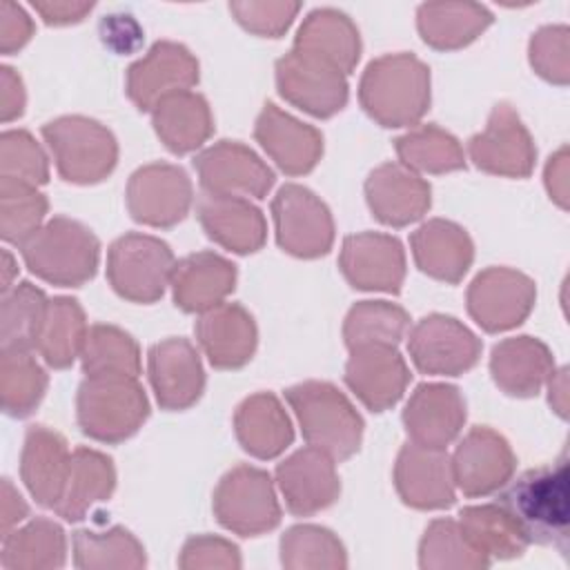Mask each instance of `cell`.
<instances>
[{
  "label": "cell",
  "mask_w": 570,
  "mask_h": 570,
  "mask_svg": "<svg viewBox=\"0 0 570 570\" xmlns=\"http://www.w3.org/2000/svg\"><path fill=\"white\" fill-rule=\"evenodd\" d=\"M546 187L559 207H568V149L561 147L546 165Z\"/></svg>",
  "instance_id": "680465c9"
},
{
  "label": "cell",
  "mask_w": 570,
  "mask_h": 570,
  "mask_svg": "<svg viewBox=\"0 0 570 570\" xmlns=\"http://www.w3.org/2000/svg\"><path fill=\"white\" fill-rule=\"evenodd\" d=\"M69 459L71 452L67 450V441L58 432L45 425H31L27 430L20 454V476L40 505L56 508L60 501Z\"/></svg>",
  "instance_id": "83f0119b"
},
{
  "label": "cell",
  "mask_w": 570,
  "mask_h": 570,
  "mask_svg": "<svg viewBox=\"0 0 570 570\" xmlns=\"http://www.w3.org/2000/svg\"><path fill=\"white\" fill-rule=\"evenodd\" d=\"M191 200V180L178 165H145L136 169L127 183V209L134 220L149 227H171L180 223Z\"/></svg>",
  "instance_id": "8fae6325"
},
{
  "label": "cell",
  "mask_w": 570,
  "mask_h": 570,
  "mask_svg": "<svg viewBox=\"0 0 570 570\" xmlns=\"http://www.w3.org/2000/svg\"><path fill=\"white\" fill-rule=\"evenodd\" d=\"M530 62L534 71L554 85H566L570 76L568 27L554 24L539 29L530 40Z\"/></svg>",
  "instance_id": "f907efd6"
},
{
  "label": "cell",
  "mask_w": 570,
  "mask_h": 570,
  "mask_svg": "<svg viewBox=\"0 0 570 570\" xmlns=\"http://www.w3.org/2000/svg\"><path fill=\"white\" fill-rule=\"evenodd\" d=\"M396 154L412 171L445 174L465 167L459 140L436 125H421L396 138Z\"/></svg>",
  "instance_id": "b9f144b4"
},
{
  "label": "cell",
  "mask_w": 570,
  "mask_h": 570,
  "mask_svg": "<svg viewBox=\"0 0 570 570\" xmlns=\"http://www.w3.org/2000/svg\"><path fill=\"white\" fill-rule=\"evenodd\" d=\"M358 100L383 127L414 125L430 107V69L412 53L381 56L365 67Z\"/></svg>",
  "instance_id": "7a4b0ae2"
},
{
  "label": "cell",
  "mask_w": 570,
  "mask_h": 570,
  "mask_svg": "<svg viewBox=\"0 0 570 570\" xmlns=\"http://www.w3.org/2000/svg\"><path fill=\"white\" fill-rule=\"evenodd\" d=\"M33 9L42 16V20L47 24H71V22H80L91 9L94 2H71V0H36Z\"/></svg>",
  "instance_id": "9f6ffc18"
},
{
  "label": "cell",
  "mask_w": 570,
  "mask_h": 570,
  "mask_svg": "<svg viewBox=\"0 0 570 570\" xmlns=\"http://www.w3.org/2000/svg\"><path fill=\"white\" fill-rule=\"evenodd\" d=\"M338 265L356 289L396 294L405 278V252L399 238L379 232L352 234L341 245Z\"/></svg>",
  "instance_id": "e0dca14e"
},
{
  "label": "cell",
  "mask_w": 570,
  "mask_h": 570,
  "mask_svg": "<svg viewBox=\"0 0 570 570\" xmlns=\"http://www.w3.org/2000/svg\"><path fill=\"white\" fill-rule=\"evenodd\" d=\"M298 2L267 0V2H229V11L252 33L278 38L298 13Z\"/></svg>",
  "instance_id": "816d5d0a"
},
{
  "label": "cell",
  "mask_w": 570,
  "mask_h": 570,
  "mask_svg": "<svg viewBox=\"0 0 570 570\" xmlns=\"http://www.w3.org/2000/svg\"><path fill=\"white\" fill-rule=\"evenodd\" d=\"M276 481L292 514L309 517L332 505L341 494L334 459L307 445L276 465Z\"/></svg>",
  "instance_id": "ffe728a7"
},
{
  "label": "cell",
  "mask_w": 570,
  "mask_h": 570,
  "mask_svg": "<svg viewBox=\"0 0 570 570\" xmlns=\"http://www.w3.org/2000/svg\"><path fill=\"white\" fill-rule=\"evenodd\" d=\"M0 200H2V238L7 243L22 245L31 234L42 227L47 214V198L27 183L2 178L0 180Z\"/></svg>",
  "instance_id": "c3c4849f"
},
{
  "label": "cell",
  "mask_w": 570,
  "mask_h": 570,
  "mask_svg": "<svg viewBox=\"0 0 570 570\" xmlns=\"http://www.w3.org/2000/svg\"><path fill=\"white\" fill-rule=\"evenodd\" d=\"M33 33V22L22 7L4 0L0 4V51L4 56L20 49Z\"/></svg>",
  "instance_id": "db71d44e"
},
{
  "label": "cell",
  "mask_w": 570,
  "mask_h": 570,
  "mask_svg": "<svg viewBox=\"0 0 570 570\" xmlns=\"http://www.w3.org/2000/svg\"><path fill=\"white\" fill-rule=\"evenodd\" d=\"M169 283L180 309L207 312L234 289L236 265L214 252H196L174 265Z\"/></svg>",
  "instance_id": "f546056e"
},
{
  "label": "cell",
  "mask_w": 570,
  "mask_h": 570,
  "mask_svg": "<svg viewBox=\"0 0 570 570\" xmlns=\"http://www.w3.org/2000/svg\"><path fill=\"white\" fill-rule=\"evenodd\" d=\"M497 505L528 543L568 552L570 474L566 452L552 463L528 470L499 488Z\"/></svg>",
  "instance_id": "6da1fadb"
},
{
  "label": "cell",
  "mask_w": 570,
  "mask_h": 570,
  "mask_svg": "<svg viewBox=\"0 0 570 570\" xmlns=\"http://www.w3.org/2000/svg\"><path fill=\"white\" fill-rule=\"evenodd\" d=\"M116 485V470L102 452L78 448L71 452L65 490L53 512L67 521H80L91 505L111 497Z\"/></svg>",
  "instance_id": "836d02e7"
},
{
  "label": "cell",
  "mask_w": 570,
  "mask_h": 570,
  "mask_svg": "<svg viewBox=\"0 0 570 570\" xmlns=\"http://www.w3.org/2000/svg\"><path fill=\"white\" fill-rule=\"evenodd\" d=\"M254 136L267 156L289 176L312 171L323 154L321 131L285 114L274 102H267L258 114Z\"/></svg>",
  "instance_id": "cb8c5ba5"
},
{
  "label": "cell",
  "mask_w": 570,
  "mask_h": 570,
  "mask_svg": "<svg viewBox=\"0 0 570 570\" xmlns=\"http://www.w3.org/2000/svg\"><path fill=\"white\" fill-rule=\"evenodd\" d=\"M517 459L508 441L492 428L476 425L456 445L452 474L465 497H485L512 479Z\"/></svg>",
  "instance_id": "ac0fdd59"
},
{
  "label": "cell",
  "mask_w": 570,
  "mask_h": 570,
  "mask_svg": "<svg viewBox=\"0 0 570 570\" xmlns=\"http://www.w3.org/2000/svg\"><path fill=\"white\" fill-rule=\"evenodd\" d=\"M85 374H140L138 343L116 325H91L82 345Z\"/></svg>",
  "instance_id": "f6af8a7d"
},
{
  "label": "cell",
  "mask_w": 570,
  "mask_h": 570,
  "mask_svg": "<svg viewBox=\"0 0 570 570\" xmlns=\"http://www.w3.org/2000/svg\"><path fill=\"white\" fill-rule=\"evenodd\" d=\"M281 563L289 570L345 568L347 557L332 530L321 525H294L281 539Z\"/></svg>",
  "instance_id": "7dc6e473"
},
{
  "label": "cell",
  "mask_w": 570,
  "mask_h": 570,
  "mask_svg": "<svg viewBox=\"0 0 570 570\" xmlns=\"http://www.w3.org/2000/svg\"><path fill=\"white\" fill-rule=\"evenodd\" d=\"M214 514L223 528L240 537L274 530L281 521V505L269 474L245 463L232 468L214 490Z\"/></svg>",
  "instance_id": "ba28073f"
},
{
  "label": "cell",
  "mask_w": 570,
  "mask_h": 570,
  "mask_svg": "<svg viewBox=\"0 0 570 570\" xmlns=\"http://www.w3.org/2000/svg\"><path fill=\"white\" fill-rule=\"evenodd\" d=\"M196 338L218 370L243 367L256 350V325L238 303H218L196 321Z\"/></svg>",
  "instance_id": "4316f807"
},
{
  "label": "cell",
  "mask_w": 570,
  "mask_h": 570,
  "mask_svg": "<svg viewBox=\"0 0 570 570\" xmlns=\"http://www.w3.org/2000/svg\"><path fill=\"white\" fill-rule=\"evenodd\" d=\"M468 151L479 169L508 178L530 176L537 158L525 125L505 102L492 109L485 129L470 138Z\"/></svg>",
  "instance_id": "2e32d148"
},
{
  "label": "cell",
  "mask_w": 570,
  "mask_h": 570,
  "mask_svg": "<svg viewBox=\"0 0 570 570\" xmlns=\"http://www.w3.org/2000/svg\"><path fill=\"white\" fill-rule=\"evenodd\" d=\"M430 185L403 163H385L365 180V198L372 214L392 227L419 220L432 203Z\"/></svg>",
  "instance_id": "d4e9b609"
},
{
  "label": "cell",
  "mask_w": 570,
  "mask_h": 570,
  "mask_svg": "<svg viewBox=\"0 0 570 570\" xmlns=\"http://www.w3.org/2000/svg\"><path fill=\"white\" fill-rule=\"evenodd\" d=\"M203 191L236 198H265L274 171L243 142L220 140L194 158Z\"/></svg>",
  "instance_id": "9a60e30c"
},
{
  "label": "cell",
  "mask_w": 570,
  "mask_h": 570,
  "mask_svg": "<svg viewBox=\"0 0 570 570\" xmlns=\"http://www.w3.org/2000/svg\"><path fill=\"white\" fill-rule=\"evenodd\" d=\"M419 566L423 570H474L490 566V559L468 543L456 521L436 519L421 539Z\"/></svg>",
  "instance_id": "bcb514c9"
},
{
  "label": "cell",
  "mask_w": 570,
  "mask_h": 570,
  "mask_svg": "<svg viewBox=\"0 0 570 570\" xmlns=\"http://www.w3.org/2000/svg\"><path fill=\"white\" fill-rule=\"evenodd\" d=\"M27 517V503L22 501L20 492L11 485L9 479L2 481V510H0V525H2V537L11 532V525L22 521Z\"/></svg>",
  "instance_id": "91938a15"
},
{
  "label": "cell",
  "mask_w": 570,
  "mask_h": 570,
  "mask_svg": "<svg viewBox=\"0 0 570 570\" xmlns=\"http://www.w3.org/2000/svg\"><path fill=\"white\" fill-rule=\"evenodd\" d=\"M546 383L550 390V405L554 407V412L561 419H566V414H568V370L561 367L559 372H552Z\"/></svg>",
  "instance_id": "94428289"
},
{
  "label": "cell",
  "mask_w": 570,
  "mask_h": 570,
  "mask_svg": "<svg viewBox=\"0 0 570 570\" xmlns=\"http://www.w3.org/2000/svg\"><path fill=\"white\" fill-rule=\"evenodd\" d=\"M198 82V60L187 47L160 40L127 69V96L140 111L154 107L178 91H189Z\"/></svg>",
  "instance_id": "5bb4252c"
},
{
  "label": "cell",
  "mask_w": 570,
  "mask_h": 570,
  "mask_svg": "<svg viewBox=\"0 0 570 570\" xmlns=\"http://www.w3.org/2000/svg\"><path fill=\"white\" fill-rule=\"evenodd\" d=\"M276 85L287 102L316 118H330L347 102L345 73L296 49L276 62Z\"/></svg>",
  "instance_id": "4fadbf2b"
},
{
  "label": "cell",
  "mask_w": 570,
  "mask_h": 570,
  "mask_svg": "<svg viewBox=\"0 0 570 570\" xmlns=\"http://www.w3.org/2000/svg\"><path fill=\"white\" fill-rule=\"evenodd\" d=\"M234 430L243 450L256 459L278 456L294 439L289 416L281 401L269 392L252 394L238 405Z\"/></svg>",
  "instance_id": "d6a6232c"
},
{
  "label": "cell",
  "mask_w": 570,
  "mask_h": 570,
  "mask_svg": "<svg viewBox=\"0 0 570 570\" xmlns=\"http://www.w3.org/2000/svg\"><path fill=\"white\" fill-rule=\"evenodd\" d=\"M490 22L492 13L476 2H425L416 11L421 38L443 51L465 47Z\"/></svg>",
  "instance_id": "d590c367"
},
{
  "label": "cell",
  "mask_w": 570,
  "mask_h": 570,
  "mask_svg": "<svg viewBox=\"0 0 570 570\" xmlns=\"http://www.w3.org/2000/svg\"><path fill=\"white\" fill-rule=\"evenodd\" d=\"M169 245L149 234H125L107 252V278L116 294L131 303H154L174 272Z\"/></svg>",
  "instance_id": "52a82bcc"
},
{
  "label": "cell",
  "mask_w": 570,
  "mask_h": 570,
  "mask_svg": "<svg viewBox=\"0 0 570 570\" xmlns=\"http://www.w3.org/2000/svg\"><path fill=\"white\" fill-rule=\"evenodd\" d=\"M102 42L116 53H129L142 42V29L129 13H111L100 22Z\"/></svg>",
  "instance_id": "11a10c76"
},
{
  "label": "cell",
  "mask_w": 570,
  "mask_h": 570,
  "mask_svg": "<svg viewBox=\"0 0 570 570\" xmlns=\"http://www.w3.org/2000/svg\"><path fill=\"white\" fill-rule=\"evenodd\" d=\"M410 316L401 305L387 301H361L356 303L343 323V338L350 350L365 345H399Z\"/></svg>",
  "instance_id": "7bdbcfd3"
},
{
  "label": "cell",
  "mask_w": 570,
  "mask_h": 570,
  "mask_svg": "<svg viewBox=\"0 0 570 570\" xmlns=\"http://www.w3.org/2000/svg\"><path fill=\"white\" fill-rule=\"evenodd\" d=\"M58 174L78 185H91L111 174L118 160L114 134L98 120L62 116L42 127Z\"/></svg>",
  "instance_id": "8992f818"
},
{
  "label": "cell",
  "mask_w": 570,
  "mask_h": 570,
  "mask_svg": "<svg viewBox=\"0 0 570 570\" xmlns=\"http://www.w3.org/2000/svg\"><path fill=\"white\" fill-rule=\"evenodd\" d=\"M147 372L163 410L191 407L205 387V372L196 347L187 338H165L151 345Z\"/></svg>",
  "instance_id": "44dd1931"
},
{
  "label": "cell",
  "mask_w": 570,
  "mask_h": 570,
  "mask_svg": "<svg viewBox=\"0 0 570 570\" xmlns=\"http://www.w3.org/2000/svg\"><path fill=\"white\" fill-rule=\"evenodd\" d=\"M67 554L65 530L49 519H36L2 537L0 566L7 570L62 568Z\"/></svg>",
  "instance_id": "8d00e7d4"
},
{
  "label": "cell",
  "mask_w": 570,
  "mask_h": 570,
  "mask_svg": "<svg viewBox=\"0 0 570 570\" xmlns=\"http://www.w3.org/2000/svg\"><path fill=\"white\" fill-rule=\"evenodd\" d=\"M303 439L332 456L334 461L350 459L363 439V419L350 399L325 381H305L285 390Z\"/></svg>",
  "instance_id": "3957f363"
},
{
  "label": "cell",
  "mask_w": 570,
  "mask_h": 570,
  "mask_svg": "<svg viewBox=\"0 0 570 570\" xmlns=\"http://www.w3.org/2000/svg\"><path fill=\"white\" fill-rule=\"evenodd\" d=\"M407 352L423 374L456 376L476 365L481 341L454 316L430 314L410 330Z\"/></svg>",
  "instance_id": "30bf717a"
},
{
  "label": "cell",
  "mask_w": 570,
  "mask_h": 570,
  "mask_svg": "<svg viewBox=\"0 0 570 570\" xmlns=\"http://www.w3.org/2000/svg\"><path fill=\"white\" fill-rule=\"evenodd\" d=\"M345 365V383L372 412H383L399 403L407 383L410 370L394 345H365L350 350Z\"/></svg>",
  "instance_id": "603a6c76"
},
{
  "label": "cell",
  "mask_w": 570,
  "mask_h": 570,
  "mask_svg": "<svg viewBox=\"0 0 570 570\" xmlns=\"http://www.w3.org/2000/svg\"><path fill=\"white\" fill-rule=\"evenodd\" d=\"M73 563L82 570H138L147 566V557L129 530L114 525L105 532L78 530L73 534Z\"/></svg>",
  "instance_id": "ab89813d"
},
{
  "label": "cell",
  "mask_w": 570,
  "mask_h": 570,
  "mask_svg": "<svg viewBox=\"0 0 570 570\" xmlns=\"http://www.w3.org/2000/svg\"><path fill=\"white\" fill-rule=\"evenodd\" d=\"M416 267L445 283H459L474 258V247L463 227L452 220L432 218L410 236Z\"/></svg>",
  "instance_id": "f1b7e54d"
},
{
  "label": "cell",
  "mask_w": 570,
  "mask_h": 570,
  "mask_svg": "<svg viewBox=\"0 0 570 570\" xmlns=\"http://www.w3.org/2000/svg\"><path fill=\"white\" fill-rule=\"evenodd\" d=\"M47 296L40 287L22 281L13 289L2 294L0 312V345L2 350H31L38 345V336L47 314Z\"/></svg>",
  "instance_id": "60d3db41"
},
{
  "label": "cell",
  "mask_w": 570,
  "mask_h": 570,
  "mask_svg": "<svg viewBox=\"0 0 570 570\" xmlns=\"http://www.w3.org/2000/svg\"><path fill=\"white\" fill-rule=\"evenodd\" d=\"M82 432L102 443H120L149 416V401L138 376L89 374L76 399Z\"/></svg>",
  "instance_id": "5b68a950"
},
{
  "label": "cell",
  "mask_w": 570,
  "mask_h": 570,
  "mask_svg": "<svg viewBox=\"0 0 570 570\" xmlns=\"http://www.w3.org/2000/svg\"><path fill=\"white\" fill-rule=\"evenodd\" d=\"M537 298L534 281L510 267H488L468 287V312L485 332H505L525 321Z\"/></svg>",
  "instance_id": "7c38bea8"
},
{
  "label": "cell",
  "mask_w": 570,
  "mask_h": 570,
  "mask_svg": "<svg viewBox=\"0 0 570 570\" xmlns=\"http://www.w3.org/2000/svg\"><path fill=\"white\" fill-rule=\"evenodd\" d=\"M403 423L412 443L445 450L465 423V401L454 385L421 383L403 410Z\"/></svg>",
  "instance_id": "7402d4cb"
},
{
  "label": "cell",
  "mask_w": 570,
  "mask_h": 570,
  "mask_svg": "<svg viewBox=\"0 0 570 570\" xmlns=\"http://www.w3.org/2000/svg\"><path fill=\"white\" fill-rule=\"evenodd\" d=\"M490 372L505 394L534 396L554 372V361L539 338L514 336L492 347Z\"/></svg>",
  "instance_id": "4dcf8cb0"
},
{
  "label": "cell",
  "mask_w": 570,
  "mask_h": 570,
  "mask_svg": "<svg viewBox=\"0 0 570 570\" xmlns=\"http://www.w3.org/2000/svg\"><path fill=\"white\" fill-rule=\"evenodd\" d=\"M294 49L332 65L341 73H350L361 56V38L345 13L336 9H314L303 20Z\"/></svg>",
  "instance_id": "1f68e13d"
},
{
  "label": "cell",
  "mask_w": 570,
  "mask_h": 570,
  "mask_svg": "<svg viewBox=\"0 0 570 570\" xmlns=\"http://www.w3.org/2000/svg\"><path fill=\"white\" fill-rule=\"evenodd\" d=\"M0 176L27 185H42L49 178V165L42 147L29 131L11 129L0 138Z\"/></svg>",
  "instance_id": "681fc988"
},
{
  "label": "cell",
  "mask_w": 570,
  "mask_h": 570,
  "mask_svg": "<svg viewBox=\"0 0 570 570\" xmlns=\"http://www.w3.org/2000/svg\"><path fill=\"white\" fill-rule=\"evenodd\" d=\"M18 247L38 278L62 287H78L94 278L100 258L94 232L67 216H53Z\"/></svg>",
  "instance_id": "277c9868"
},
{
  "label": "cell",
  "mask_w": 570,
  "mask_h": 570,
  "mask_svg": "<svg viewBox=\"0 0 570 570\" xmlns=\"http://www.w3.org/2000/svg\"><path fill=\"white\" fill-rule=\"evenodd\" d=\"M394 485L403 503L416 510H443L454 503L452 459L445 450L407 443L394 465Z\"/></svg>",
  "instance_id": "d6986e66"
},
{
  "label": "cell",
  "mask_w": 570,
  "mask_h": 570,
  "mask_svg": "<svg viewBox=\"0 0 570 570\" xmlns=\"http://www.w3.org/2000/svg\"><path fill=\"white\" fill-rule=\"evenodd\" d=\"M178 566L183 570H203V568L229 570V568H240V554L232 541L212 537V534H200V537L187 539V543L180 550Z\"/></svg>",
  "instance_id": "f5cc1de1"
},
{
  "label": "cell",
  "mask_w": 570,
  "mask_h": 570,
  "mask_svg": "<svg viewBox=\"0 0 570 570\" xmlns=\"http://www.w3.org/2000/svg\"><path fill=\"white\" fill-rule=\"evenodd\" d=\"M278 245L298 258H318L334 243V220L327 205L307 187L283 185L272 200Z\"/></svg>",
  "instance_id": "9c48e42d"
},
{
  "label": "cell",
  "mask_w": 570,
  "mask_h": 570,
  "mask_svg": "<svg viewBox=\"0 0 570 570\" xmlns=\"http://www.w3.org/2000/svg\"><path fill=\"white\" fill-rule=\"evenodd\" d=\"M87 338L85 312L76 298L56 296L47 305L45 323L38 336L36 350L47 365L56 370L69 367L82 352Z\"/></svg>",
  "instance_id": "74e56055"
},
{
  "label": "cell",
  "mask_w": 570,
  "mask_h": 570,
  "mask_svg": "<svg viewBox=\"0 0 570 570\" xmlns=\"http://www.w3.org/2000/svg\"><path fill=\"white\" fill-rule=\"evenodd\" d=\"M2 267H4V276H2V294H4V292L11 289V274H13V267H16L13 256L9 254V249L2 252Z\"/></svg>",
  "instance_id": "6125c7cd"
},
{
  "label": "cell",
  "mask_w": 570,
  "mask_h": 570,
  "mask_svg": "<svg viewBox=\"0 0 570 570\" xmlns=\"http://www.w3.org/2000/svg\"><path fill=\"white\" fill-rule=\"evenodd\" d=\"M154 129L174 154L198 149L214 131V118L207 100L196 91H178L160 100L151 111Z\"/></svg>",
  "instance_id": "e575fe53"
},
{
  "label": "cell",
  "mask_w": 570,
  "mask_h": 570,
  "mask_svg": "<svg viewBox=\"0 0 570 570\" xmlns=\"http://www.w3.org/2000/svg\"><path fill=\"white\" fill-rule=\"evenodd\" d=\"M196 214L207 236L236 254H252L267 238L265 216L247 198L203 191L196 200Z\"/></svg>",
  "instance_id": "484cf974"
},
{
  "label": "cell",
  "mask_w": 570,
  "mask_h": 570,
  "mask_svg": "<svg viewBox=\"0 0 570 570\" xmlns=\"http://www.w3.org/2000/svg\"><path fill=\"white\" fill-rule=\"evenodd\" d=\"M24 111V89L20 76L11 67H2L0 73V118L9 122Z\"/></svg>",
  "instance_id": "6f0895ef"
},
{
  "label": "cell",
  "mask_w": 570,
  "mask_h": 570,
  "mask_svg": "<svg viewBox=\"0 0 570 570\" xmlns=\"http://www.w3.org/2000/svg\"><path fill=\"white\" fill-rule=\"evenodd\" d=\"M456 523L468 543L490 561L521 557L528 546L517 525L497 503L468 505L459 512Z\"/></svg>",
  "instance_id": "f35d334b"
},
{
  "label": "cell",
  "mask_w": 570,
  "mask_h": 570,
  "mask_svg": "<svg viewBox=\"0 0 570 570\" xmlns=\"http://www.w3.org/2000/svg\"><path fill=\"white\" fill-rule=\"evenodd\" d=\"M47 374L27 350L0 352V394L9 416H27L42 401Z\"/></svg>",
  "instance_id": "ee69618b"
}]
</instances>
